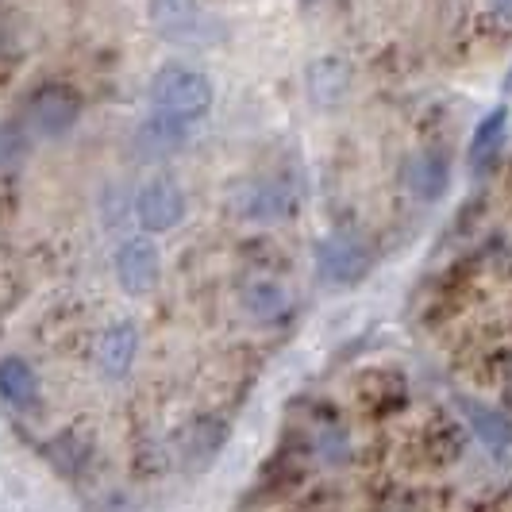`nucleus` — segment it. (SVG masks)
Segmentation results:
<instances>
[{
	"mask_svg": "<svg viewBox=\"0 0 512 512\" xmlns=\"http://www.w3.org/2000/svg\"><path fill=\"white\" fill-rule=\"evenodd\" d=\"M509 139V108H493L486 120L474 128V139H470V162L474 166H489L501 147Z\"/></svg>",
	"mask_w": 512,
	"mask_h": 512,
	"instance_id": "13",
	"label": "nucleus"
},
{
	"mask_svg": "<svg viewBox=\"0 0 512 512\" xmlns=\"http://www.w3.org/2000/svg\"><path fill=\"white\" fill-rule=\"evenodd\" d=\"M462 412H466V420H470L474 436L482 439L486 447H493V451H505V447L512 443L509 416H501V412L486 409V405H474V401H462Z\"/></svg>",
	"mask_w": 512,
	"mask_h": 512,
	"instance_id": "14",
	"label": "nucleus"
},
{
	"mask_svg": "<svg viewBox=\"0 0 512 512\" xmlns=\"http://www.w3.org/2000/svg\"><path fill=\"white\" fill-rule=\"evenodd\" d=\"M135 351H139V332H135V324L131 320H120V324H112L108 332L101 335V370L108 378H124L131 370V362H135Z\"/></svg>",
	"mask_w": 512,
	"mask_h": 512,
	"instance_id": "10",
	"label": "nucleus"
},
{
	"mask_svg": "<svg viewBox=\"0 0 512 512\" xmlns=\"http://www.w3.org/2000/svg\"><path fill=\"white\" fill-rule=\"evenodd\" d=\"M77 112H81V101L70 85H47L31 101V124L43 135H62L77 120Z\"/></svg>",
	"mask_w": 512,
	"mask_h": 512,
	"instance_id": "6",
	"label": "nucleus"
},
{
	"mask_svg": "<svg viewBox=\"0 0 512 512\" xmlns=\"http://www.w3.org/2000/svg\"><path fill=\"white\" fill-rule=\"evenodd\" d=\"M147 12H151V24L166 39H185L201 20V4L197 0H147Z\"/></svg>",
	"mask_w": 512,
	"mask_h": 512,
	"instance_id": "11",
	"label": "nucleus"
},
{
	"mask_svg": "<svg viewBox=\"0 0 512 512\" xmlns=\"http://www.w3.org/2000/svg\"><path fill=\"white\" fill-rule=\"evenodd\" d=\"M20 151V143H16V135H8V131H0V162H8L12 154Z\"/></svg>",
	"mask_w": 512,
	"mask_h": 512,
	"instance_id": "16",
	"label": "nucleus"
},
{
	"mask_svg": "<svg viewBox=\"0 0 512 512\" xmlns=\"http://www.w3.org/2000/svg\"><path fill=\"white\" fill-rule=\"evenodd\" d=\"M224 439H228V424H224V420H212V416L193 420L178 436L181 466H185V470H205L208 462L220 455Z\"/></svg>",
	"mask_w": 512,
	"mask_h": 512,
	"instance_id": "5",
	"label": "nucleus"
},
{
	"mask_svg": "<svg viewBox=\"0 0 512 512\" xmlns=\"http://www.w3.org/2000/svg\"><path fill=\"white\" fill-rule=\"evenodd\" d=\"M401 181H405V189H409L412 197H420V201H436V197L447 193L451 162H447L439 151H416L409 162H405Z\"/></svg>",
	"mask_w": 512,
	"mask_h": 512,
	"instance_id": "7",
	"label": "nucleus"
},
{
	"mask_svg": "<svg viewBox=\"0 0 512 512\" xmlns=\"http://www.w3.org/2000/svg\"><path fill=\"white\" fill-rule=\"evenodd\" d=\"M493 8H497V16L512 20V0H493Z\"/></svg>",
	"mask_w": 512,
	"mask_h": 512,
	"instance_id": "17",
	"label": "nucleus"
},
{
	"mask_svg": "<svg viewBox=\"0 0 512 512\" xmlns=\"http://www.w3.org/2000/svg\"><path fill=\"white\" fill-rule=\"evenodd\" d=\"M239 305H243L247 316H255L262 324H274V320L289 316L293 301H289L285 285L270 282V278H255V282H247L239 289Z\"/></svg>",
	"mask_w": 512,
	"mask_h": 512,
	"instance_id": "9",
	"label": "nucleus"
},
{
	"mask_svg": "<svg viewBox=\"0 0 512 512\" xmlns=\"http://www.w3.org/2000/svg\"><path fill=\"white\" fill-rule=\"evenodd\" d=\"M135 216L147 231H170L181 224L185 216V197H181L178 181L170 178H154L139 189L135 197Z\"/></svg>",
	"mask_w": 512,
	"mask_h": 512,
	"instance_id": "4",
	"label": "nucleus"
},
{
	"mask_svg": "<svg viewBox=\"0 0 512 512\" xmlns=\"http://www.w3.org/2000/svg\"><path fill=\"white\" fill-rule=\"evenodd\" d=\"M316 270L332 285H355L370 270V247L351 231H335L316 243Z\"/></svg>",
	"mask_w": 512,
	"mask_h": 512,
	"instance_id": "3",
	"label": "nucleus"
},
{
	"mask_svg": "<svg viewBox=\"0 0 512 512\" xmlns=\"http://www.w3.org/2000/svg\"><path fill=\"white\" fill-rule=\"evenodd\" d=\"M231 208H235V216H243L251 224H278L297 212V193L282 178H255L243 181L231 193Z\"/></svg>",
	"mask_w": 512,
	"mask_h": 512,
	"instance_id": "2",
	"label": "nucleus"
},
{
	"mask_svg": "<svg viewBox=\"0 0 512 512\" xmlns=\"http://www.w3.org/2000/svg\"><path fill=\"white\" fill-rule=\"evenodd\" d=\"M139 143H151L154 151H170V147H178L181 143V124L166 120V116H158V120H151L147 128L139 131Z\"/></svg>",
	"mask_w": 512,
	"mask_h": 512,
	"instance_id": "15",
	"label": "nucleus"
},
{
	"mask_svg": "<svg viewBox=\"0 0 512 512\" xmlns=\"http://www.w3.org/2000/svg\"><path fill=\"white\" fill-rule=\"evenodd\" d=\"M505 93H512V70H509V77H505Z\"/></svg>",
	"mask_w": 512,
	"mask_h": 512,
	"instance_id": "18",
	"label": "nucleus"
},
{
	"mask_svg": "<svg viewBox=\"0 0 512 512\" xmlns=\"http://www.w3.org/2000/svg\"><path fill=\"white\" fill-rule=\"evenodd\" d=\"M151 104L158 116L185 124V120H197L205 116L208 104H212V85L205 74L197 70H185V66H166L158 70L151 81Z\"/></svg>",
	"mask_w": 512,
	"mask_h": 512,
	"instance_id": "1",
	"label": "nucleus"
},
{
	"mask_svg": "<svg viewBox=\"0 0 512 512\" xmlns=\"http://www.w3.org/2000/svg\"><path fill=\"white\" fill-rule=\"evenodd\" d=\"M0 397L12 409H31L39 401V378L24 359H0Z\"/></svg>",
	"mask_w": 512,
	"mask_h": 512,
	"instance_id": "12",
	"label": "nucleus"
},
{
	"mask_svg": "<svg viewBox=\"0 0 512 512\" xmlns=\"http://www.w3.org/2000/svg\"><path fill=\"white\" fill-rule=\"evenodd\" d=\"M116 278L128 293H147L158 282V251L151 239H128L116 251Z\"/></svg>",
	"mask_w": 512,
	"mask_h": 512,
	"instance_id": "8",
	"label": "nucleus"
}]
</instances>
